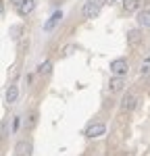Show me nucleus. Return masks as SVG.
I'll return each instance as SVG.
<instances>
[{
	"instance_id": "f257e3e1",
	"label": "nucleus",
	"mask_w": 150,
	"mask_h": 156,
	"mask_svg": "<svg viewBox=\"0 0 150 156\" xmlns=\"http://www.w3.org/2000/svg\"><path fill=\"white\" fill-rule=\"evenodd\" d=\"M100 6H102V0H86V4H84V17L86 19H96L100 15Z\"/></svg>"
},
{
	"instance_id": "f03ea898",
	"label": "nucleus",
	"mask_w": 150,
	"mask_h": 156,
	"mask_svg": "<svg viewBox=\"0 0 150 156\" xmlns=\"http://www.w3.org/2000/svg\"><path fill=\"white\" fill-rule=\"evenodd\" d=\"M127 71H129V62H127L125 58H115L111 62V73L112 75L123 77V75H127Z\"/></svg>"
},
{
	"instance_id": "7ed1b4c3",
	"label": "nucleus",
	"mask_w": 150,
	"mask_h": 156,
	"mask_svg": "<svg viewBox=\"0 0 150 156\" xmlns=\"http://www.w3.org/2000/svg\"><path fill=\"white\" fill-rule=\"evenodd\" d=\"M104 133H106V125H104V123H92L86 129V137L94 140V137H100V135H104Z\"/></svg>"
},
{
	"instance_id": "20e7f679",
	"label": "nucleus",
	"mask_w": 150,
	"mask_h": 156,
	"mask_svg": "<svg viewBox=\"0 0 150 156\" xmlns=\"http://www.w3.org/2000/svg\"><path fill=\"white\" fill-rule=\"evenodd\" d=\"M138 104V96L136 94H131V92H127L123 96V100H121V110L123 112H129V110H134Z\"/></svg>"
},
{
	"instance_id": "39448f33",
	"label": "nucleus",
	"mask_w": 150,
	"mask_h": 156,
	"mask_svg": "<svg viewBox=\"0 0 150 156\" xmlns=\"http://www.w3.org/2000/svg\"><path fill=\"white\" fill-rule=\"evenodd\" d=\"M36 9V0H21L19 4H17V12L21 15V17H27V15H31Z\"/></svg>"
},
{
	"instance_id": "423d86ee",
	"label": "nucleus",
	"mask_w": 150,
	"mask_h": 156,
	"mask_svg": "<svg viewBox=\"0 0 150 156\" xmlns=\"http://www.w3.org/2000/svg\"><path fill=\"white\" fill-rule=\"evenodd\" d=\"M61 19H62V11H54L52 15H50V19L44 23V31H54V27L61 23Z\"/></svg>"
},
{
	"instance_id": "0eeeda50",
	"label": "nucleus",
	"mask_w": 150,
	"mask_h": 156,
	"mask_svg": "<svg viewBox=\"0 0 150 156\" xmlns=\"http://www.w3.org/2000/svg\"><path fill=\"white\" fill-rule=\"evenodd\" d=\"M15 152H17V156H31V142L21 140L19 144L15 146Z\"/></svg>"
},
{
	"instance_id": "6e6552de",
	"label": "nucleus",
	"mask_w": 150,
	"mask_h": 156,
	"mask_svg": "<svg viewBox=\"0 0 150 156\" xmlns=\"http://www.w3.org/2000/svg\"><path fill=\"white\" fill-rule=\"evenodd\" d=\"M138 25L150 29V9H142V11H138Z\"/></svg>"
},
{
	"instance_id": "1a4fd4ad",
	"label": "nucleus",
	"mask_w": 150,
	"mask_h": 156,
	"mask_svg": "<svg viewBox=\"0 0 150 156\" xmlns=\"http://www.w3.org/2000/svg\"><path fill=\"white\" fill-rule=\"evenodd\" d=\"M125 87V81H123V77H119V75H115L111 79V83H109V92L111 94H117V92H121Z\"/></svg>"
},
{
	"instance_id": "9d476101",
	"label": "nucleus",
	"mask_w": 150,
	"mask_h": 156,
	"mask_svg": "<svg viewBox=\"0 0 150 156\" xmlns=\"http://www.w3.org/2000/svg\"><path fill=\"white\" fill-rule=\"evenodd\" d=\"M17 98H19V87H17V85H11V87L6 90V94H4V100H6L9 104H15Z\"/></svg>"
},
{
	"instance_id": "9b49d317",
	"label": "nucleus",
	"mask_w": 150,
	"mask_h": 156,
	"mask_svg": "<svg viewBox=\"0 0 150 156\" xmlns=\"http://www.w3.org/2000/svg\"><path fill=\"white\" fill-rule=\"evenodd\" d=\"M140 42H142V36H140V31H138V29L127 31V44H129V46H138Z\"/></svg>"
},
{
	"instance_id": "f8f14e48",
	"label": "nucleus",
	"mask_w": 150,
	"mask_h": 156,
	"mask_svg": "<svg viewBox=\"0 0 150 156\" xmlns=\"http://www.w3.org/2000/svg\"><path fill=\"white\" fill-rule=\"evenodd\" d=\"M140 0H123V11L125 12H136L140 9Z\"/></svg>"
},
{
	"instance_id": "ddd939ff",
	"label": "nucleus",
	"mask_w": 150,
	"mask_h": 156,
	"mask_svg": "<svg viewBox=\"0 0 150 156\" xmlns=\"http://www.w3.org/2000/svg\"><path fill=\"white\" fill-rule=\"evenodd\" d=\"M50 71H52V62H50V60H44V62L38 67V73H40V75H48Z\"/></svg>"
},
{
	"instance_id": "4468645a",
	"label": "nucleus",
	"mask_w": 150,
	"mask_h": 156,
	"mask_svg": "<svg viewBox=\"0 0 150 156\" xmlns=\"http://www.w3.org/2000/svg\"><path fill=\"white\" fill-rule=\"evenodd\" d=\"M21 31H23L21 25H12V27H11V37H12V40H19V37H21Z\"/></svg>"
},
{
	"instance_id": "2eb2a0df",
	"label": "nucleus",
	"mask_w": 150,
	"mask_h": 156,
	"mask_svg": "<svg viewBox=\"0 0 150 156\" xmlns=\"http://www.w3.org/2000/svg\"><path fill=\"white\" fill-rule=\"evenodd\" d=\"M2 15H4V2L0 0V17H2Z\"/></svg>"
},
{
	"instance_id": "dca6fc26",
	"label": "nucleus",
	"mask_w": 150,
	"mask_h": 156,
	"mask_svg": "<svg viewBox=\"0 0 150 156\" xmlns=\"http://www.w3.org/2000/svg\"><path fill=\"white\" fill-rule=\"evenodd\" d=\"M12 2H15V6H17V4H19V2H21V0H12Z\"/></svg>"
},
{
	"instance_id": "f3484780",
	"label": "nucleus",
	"mask_w": 150,
	"mask_h": 156,
	"mask_svg": "<svg viewBox=\"0 0 150 156\" xmlns=\"http://www.w3.org/2000/svg\"><path fill=\"white\" fill-rule=\"evenodd\" d=\"M106 2H111V4H112V2H117V0H106Z\"/></svg>"
},
{
	"instance_id": "a211bd4d",
	"label": "nucleus",
	"mask_w": 150,
	"mask_h": 156,
	"mask_svg": "<svg viewBox=\"0 0 150 156\" xmlns=\"http://www.w3.org/2000/svg\"><path fill=\"white\" fill-rule=\"evenodd\" d=\"M81 156H88V154H81Z\"/></svg>"
}]
</instances>
